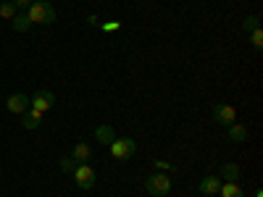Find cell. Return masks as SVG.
Returning <instances> with one entry per match:
<instances>
[{
  "instance_id": "cell-1",
  "label": "cell",
  "mask_w": 263,
  "mask_h": 197,
  "mask_svg": "<svg viewBox=\"0 0 263 197\" xmlns=\"http://www.w3.org/2000/svg\"><path fill=\"white\" fill-rule=\"evenodd\" d=\"M55 8L50 3H45V0H34V3L27 8V18L32 21V24H53L55 21Z\"/></svg>"
},
{
  "instance_id": "cell-2",
  "label": "cell",
  "mask_w": 263,
  "mask_h": 197,
  "mask_svg": "<svg viewBox=\"0 0 263 197\" xmlns=\"http://www.w3.org/2000/svg\"><path fill=\"white\" fill-rule=\"evenodd\" d=\"M108 150H111V158H116V161H129V158L137 152V142L132 140V137H116L111 145H108Z\"/></svg>"
},
{
  "instance_id": "cell-3",
  "label": "cell",
  "mask_w": 263,
  "mask_h": 197,
  "mask_svg": "<svg viewBox=\"0 0 263 197\" xmlns=\"http://www.w3.org/2000/svg\"><path fill=\"white\" fill-rule=\"evenodd\" d=\"M145 189H147V194H153V197H166V194L171 192V179L166 176V173L156 171V173H150V176L145 179Z\"/></svg>"
},
{
  "instance_id": "cell-4",
  "label": "cell",
  "mask_w": 263,
  "mask_h": 197,
  "mask_svg": "<svg viewBox=\"0 0 263 197\" xmlns=\"http://www.w3.org/2000/svg\"><path fill=\"white\" fill-rule=\"evenodd\" d=\"M71 173H74V182H77L79 189H92V187L98 184V173H95V168H92V166H87V163H79Z\"/></svg>"
},
{
  "instance_id": "cell-5",
  "label": "cell",
  "mask_w": 263,
  "mask_h": 197,
  "mask_svg": "<svg viewBox=\"0 0 263 197\" xmlns=\"http://www.w3.org/2000/svg\"><path fill=\"white\" fill-rule=\"evenodd\" d=\"M53 105H55V95H53L50 90H37V92L29 97V108H34V111H40V113L50 111Z\"/></svg>"
},
{
  "instance_id": "cell-6",
  "label": "cell",
  "mask_w": 263,
  "mask_h": 197,
  "mask_svg": "<svg viewBox=\"0 0 263 197\" xmlns=\"http://www.w3.org/2000/svg\"><path fill=\"white\" fill-rule=\"evenodd\" d=\"M213 121L218 126H232V124H237V111L232 105H227V103H218L213 108Z\"/></svg>"
},
{
  "instance_id": "cell-7",
  "label": "cell",
  "mask_w": 263,
  "mask_h": 197,
  "mask_svg": "<svg viewBox=\"0 0 263 197\" xmlns=\"http://www.w3.org/2000/svg\"><path fill=\"white\" fill-rule=\"evenodd\" d=\"M6 108H8V111L11 113H27L29 111V97L27 95H21V92H16V95H11L8 100H6Z\"/></svg>"
},
{
  "instance_id": "cell-8",
  "label": "cell",
  "mask_w": 263,
  "mask_h": 197,
  "mask_svg": "<svg viewBox=\"0 0 263 197\" xmlns=\"http://www.w3.org/2000/svg\"><path fill=\"white\" fill-rule=\"evenodd\" d=\"M71 158H74L77 163H90V158H92V147L87 145V142H77L74 150H71Z\"/></svg>"
},
{
  "instance_id": "cell-9",
  "label": "cell",
  "mask_w": 263,
  "mask_h": 197,
  "mask_svg": "<svg viewBox=\"0 0 263 197\" xmlns=\"http://www.w3.org/2000/svg\"><path fill=\"white\" fill-rule=\"evenodd\" d=\"M218 187H221V179L218 176H205L200 184H197V192L200 194H218Z\"/></svg>"
},
{
  "instance_id": "cell-10",
  "label": "cell",
  "mask_w": 263,
  "mask_h": 197,
  "mask_svg": "<svg viewBox=\"0 0 263 197\" xmlns=\"http://www.w3.org/2000/svg\"><path fill=\"white\" fill-rule=\"evenodd\" d=\"M95 140H98L100 145H111V142L116 140V131H114V126H108V124H100V126L95 129Z\"/></svg>"
},
{
  "instance_id": "cell-11",
  "label": "cell",
  "mask_w": 263,
  "mask_h": 197,
  "mask_svg": "<svg viewBox=\"0 0 263 197\" xmlns=\"http://www.w3.org/2000/svg\"><path fill=\"white\" fill-rule=\"evenodd\" d=\"M218 179L237 184V182H239V166H237V163H224V166H221V176H218Z\"/></svg>"
},
{
  "instance_id": "cell-12",
  "label": "cell",
  "mask_w": 263,
  "mask_h": 197,
  "mask_svg": "<svg viewBox=\"0 0 263 197\" xmlns=\"http://www.w3.org/2000/svg\"><path fill=\"white\" fill-rule=\"evenodd\" d=\"M227 134H229L232 142H245V140H248V126H242V124H232V126H227Z\"/></svg>"
},
{
  "instance_id": "cell-13",
  "label": "cell",
  "mask_w": 263,
  "mask_h": 197,
  "mask_svg": "<svg viewBox=\"0 0 263 197\" xmlns=\"http://www.w3.org/2000/svg\"><path fill=\"white\" fill-rule=\"evenodd\" d=\"M218 194H221V197H245L242 187L232 184V182H221V187H218Z\"/></svg>"
},
{
  "instance_id": "cell-14",
  "label": "cell",
  "mask_w": 263,
  "mask_h": 197,
  "mask_svg": "<svg viewBox=\"0 0 263 197\" xmlns=\"http://www.w3.org/2000/svg\"><path fill=\"white\" fill-rule=\"evenodd\" d=\"M21 116H24V121H21V124H24V129H37L42 124V113L34 111V108H29V111L21 113Z\"/></svg>"
},
{
  "instance_id": "cell-15",
  "label": "cell",
  "mask_w": 263,
  "mask_h": 197,
  "mask_svg": "<svg viewBox=\"0 0 263 197\" xmlns=\"http://www.w3.org/2000/svg\"><path fill=\"white\" fill-rule=\"evenodd\" d=\"M11 27H13L16 32H21V34H27V32L32 29V21H29L27 16H13V18H11Z\"/></svg>"
},
{
  "instance_id": "cell-16",
  "label": "cell",
  "mask_w": 263,
  "mask_h": 197,
  "mask_svg": "<svg viewBox=\"0 0 263 197\" xmlns=\"http://www.w3.org/2000/svg\"><path fill=\"white\" fill-rule=\"evenodd\" d=\"M16 11H18V8L11 3V0H8V3H0V16H3V18H8V21L16 16Z\"/></svg>"
},
{
  "instance_id": "cell-17",
  "label": "cell",
  "mask_w": 263,
  "mask_h": 197,
  "mask_svg": "<svg viewBox=\"0 0 263 197\" xmlns=\"http://www.w3.org/2000/svg\"><path fill=\"white\" fill-rule=\"evenodd\" d=\"M242 29H245L248 34H250L253 29H260V18H258V16H248V18L242 21Z\"/></svg>"
},
{
  "instance_id": "cell-18",
  "label": "cell",
  "mask_w": 263,
  "mask_h": 197,
  "mask_svg": "<svg viewBox=\"0 0 263 197\" xmlns=\"http://www.w3.org/2000/svg\"><path fill=\"white\" fill-rule=\"evenodd\" d=\"M250 42H253L255 50H260V48H263V29H253V32H250Z\"/></svg>"
},
{
  "instance_id": "cell-19",
  "label": "cell",
  "mask_w": 263,
  "mask_h": 197,
  "mask_svg": "<svg viewBox=\"0 0 263 197\" xmlns=\"http://www.w3.org/2000/svg\"><path fill=\"white\" fill-rule=\"evenodd\" d=\"M77 166H79V163H77L74 158H63V161H61V171H66V173H71Z\"/></svg>"
},
{
  "instance_id": "cell-20",
  "label": "cell",
  "mask_w": 263,
  "mask_h": 197,
  "mask_svg": "<svg viewBox=\"0 0 263 197\" xmlns=\"http://www.w3.org/2000/svg\"><path fill=\"white\" fill-rule=\"evenodd\" d=\"M153 166H156L161 173H166V171H171V168H174V163H168V161H161V158H156V161H153Z\"/></svg>"
},
{
  "instance_id": "cell-21",
  "label": "cell",
  "mask_w": 263,
  "mask_h": 197,
  "mask_svg": "<svg viewBox=\"0 0 263 197\" xmlns=\"http://www.w3.org/2000/svg\"><path fill=\"white\" fill-rule=\"evenodd\" d=\"M121 24H119V21H103V24H100V29L103 32H116Z\"/></svg>"
},
{
  "instance_id": "cell-22",
  "label": "cell",
  "mask_w": 263,
  "mask_h": 197,
  "mask_svg": "<svg viewBox=\"0 0 263 197\" xmlns=\"http://www.w3.org/2000/svg\"><path fill=\"white\" fill-rule=\"evenodd\" d=\"M11 3H13L16 8H29V6L34 3V0H11Z\"/></svg>"
},
{
  "instance_id": "cell-23",
  "label": "cell",
  "mask_w": 263,
  "mask_h": 197,
  "mask_svg": "<svg viewBox=\"0 0 263 197\" xmlns=\"http://www.w3.org/2000/svg\"><path fill=\"white\" fill-rule=\"evenodd\" d=\"M253 197H263V192H260V189H255V194H253Z\"/></svg>"
},
{
  "instance_id": "cell-24",
  "label": "cell",
  "mask_w": 263,
  "mask_h": 197,
  "mask_svg": "<svg viewBox=\"0 0 263 197\" xmlns=\"http://www.w3.org/2000/svg\"><path fill=\"white\" fill-rule=\"evenodd\" d=\"M0 173H3V168H0Z\"/></svg>"
}]
</instances>
